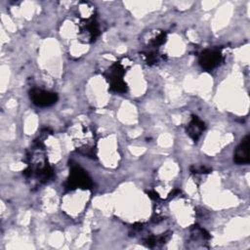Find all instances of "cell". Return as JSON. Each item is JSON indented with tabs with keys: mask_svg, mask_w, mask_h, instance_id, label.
Segmentation results:
<instances>
[{
	"mask_svg": "<svg viewBox=\"0 0 250 250\" xmlns=\"http://www.w3.org/2000/svg\"><path fill=\"white\" fill-rule=\"evenodd\" d=\"M93 183L88 174L78 165H72L69 177L65 183V189L73 190L75 188H91Z\"/></svg>",
	"mask_w": 250,
	"mask_h": 250,
	"instance_id": "obj_1",
	"label": "cell"
},
{
	"mask_svg": "<svg viewBox=\"0 0 250 250\" xmlns=\"http://www.w3.org/2000/svg\"><path fill=\"white\" fill-rule=\"evenodd\" d=\"M124 67L120 62H114L108 69L106 79L110 84V90L116 93H125L127 91V85L123 80Z\"/></svg>",
	"mask_w": 250,
	"mask_h": 250,
	"instance_id": "obj_2",
	"label": "cell"
},
{
	"mask_svg": "<svg viewBox=\"0 0 250 250\" xmlns=\"http://www.w3.org/2000/svg\"><path fill=\"white\" fill-rule=\"evenodd\" d=\"M224 61V56L220 49H205L199 55V64L205 70H212L220 65Z\"/></svg>",
	"mask_w": 250,
	"mask_h": 250,
	"instance_id": "obj_3",
	"label": "cell"
},
{
	"mask_svg": "<svg viewBox=\"0 0 250 250\" xmlns=\"http://www.w3.org/2000/svg\"><path fill=\"white\" fill-rule=\"evenodd\" d=\"M29 97L31 102L40 107H46L53 105L58 101V95L54 92L45 91L42 89L34 88L29 91Z\"/></svg>",
	"mask_w": 250,
	"mask_h": 250,
	"instance_id": "obj_4",
	"label": "cell"
},
{
	"mask_svg": "<svg viewBox=\"0 0 250 250\" xmlns=\"http://www.w3.org/2000/svg\"><path fill=\"white\" fill-rule=\"evenodd\" d=\"M249 135H246L238 145L233 154V161L236 164H248L250 161L249 156Z\"/></svg>",
	"mask_w": 250,
	"mask_h": 250,
	"instance_id": "obj_5",
	"label": "cell"
},
{
	"mask_svg": "<svg viewBox=\"0 0 250 250\" xmlns=\"http://www.w3.org/2000/svg\"><path fill=\"white\" fill-rule=\"evenodd\" d=\"M204 130H205L204 122L198 116L192 115L191 120L187 126V134L192 139V141L196 142L201 137Z\"/></svg>",
	"mask_w": 250,
	"mask_h": 250,
	"instance_id": "obj_6",
	"label": "cell"
},
{
	"mask_svg": "<svg viewBox=\"0 0 250 250\" xmlns=\"http://www.w3.org/2000/svg\"><path fill=\"white\" fill-rule=\"evenodd\" d=\"M165 39H166V33L165 32H160L155 38H153L150 42H149V45L151 47H158L160 45H162L164 42H165Z\"/></svg>",
	"mask_w": 250,
	"mask_h": 250,
	"instance_id": "obj_7",
	"label": "cell"
},
{
	"mask_svg": "<svg viewBox=\"0 0 250 250\" xmlns=\"http://www.w3.org/2000/svg\"><path fill=\"white\" fill-rule=\"evenodd\" d=\"M191 172L193 174H207V173H210L211 172V169L210 168H207V167H203V166H200V167H195L194 169L191 168Z\"/></svg>",
	"mask_w": 250,
	"mask_h": 250,
	"instance_id": "obj_8",
	"label": "cell"
}]
</instances>
